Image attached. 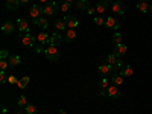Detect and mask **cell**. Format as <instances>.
I'll use <instances>...</instances> for the list:
<instances>
[{
  "label": "cell",
  "mask_w": 152,
  "mask_h": 114,
  "mask_svg": "<svg viewBox=\"0 0 152 114\" xmlns=\"http://www.w3.org/2000/svg\"><path fill=\"white\" fill-rule=\"evenodd\" d=\"M40 2H41V3H47V0H40Z\"/></svg>",
  "instance_id": "44"
},
{
  "label": "cell",
  "mask_w": 152,
  "mask_h": 114,
  "mask_svg": "<svg viewBox=\"0 0 152 114\" xmlns=\"http://www.w3.org/2000/svg\"><path fill=\"white\" fill-rule=\"evenodd\" d=\"M119 73L123 76V78H131L132 73H134V70H132V67H131V66H123V67H122V70H120Z\"/></svg>",
  "instance_id": "21"
},
{
  "label": "cell",
  "mask_w": 152,
  "mask_h": 114,
  "mask_svg": "<svg viewBox=\"0 0 152 114\" xmlns=\"http://www.w3.org/2000/svg\"><path fill=\"white\" fill-rule=\"evenodd\" d=\"M62 41V35L59 32H55V34H50V40H49V44H53V46H58L59 43Z\"/></svg>",
  "instance_id": "18"
},
{
  "label": "cell",
  "mask_w": 152,
  "mask_h": 114,
  "mask_svg": "<svg viewBox=\"0 0 152 114\" xmlns=\"http://www.w3.org/2000/svg\"><path fill=\"white\" fill-rule=\"evenodd\" d=\"M28 2H29V0H20V3H21V5H24V3H28Z\"/></svg>",
  "instance_id": "40"
},
{
  "label": "cell",
  "mask_w": 152,
  "mask_h": 114,
  "mask_svg": "<svg viewBox=\"0 0 152 114\" xmlns=\"http://www.w3.org/2000/svg\"><path fill=\"white\" fill-rule=\"evenodd\" d=\"M29 81H31V78L29 76H23L21 79H18V82H17V85H18V88H26L28 87V84H29Z\"/></svg>",
  "instance_id": "26"
},
{
  "label": "cell",
  "mask_w": 152,
  "mask_h": 114,
  "mask_svg": "<svg viewBox=\"0 0 152 114\" xmlns=\"http://www.w3.org/2000/svg\"><path fill=\"white\" fill-rule=\"evenodd\" d=\"M105 26L110 28V29H114V31H119L120 26H122V23H120L119 20H116L114 17H107V20H105Z\"/></svg>",
  "instance_id": "6"
},
{
  "label": "cell",
  "mask_w": 152,
  "mask_h": 114,
  "mask_svg": "<svg viewBox=\"0 0 152 114\" xmlns=\"http://www.w3.org/2000/svg\"><path fill=\"white\" fill-rule=\"evenodd\" d=\"M69 9H70V3H67V2H61V5H59V11L67 12Z\"/></svg>",
  "instance_id": "32"
},
{
  "label": "cell",
  "mask_w": 152,
  "mask_h": 114,
  "mask_svg": "<svg viewBox=\"0 0 152 114\" xmlns=\"http://www.w3.org/2000/svg\"><path fill=\"white\" fill-rule=\"evenodd\" d=\"M149 12H152V3L149 5Z\"/></svg>",
  "instance_id": "43"
},
{
  "label": "cell",
  "mask_w": 152,
  "mask_h": 114,
  "mask_svg": "<svg viewBox=\"0 0 152 114\" xmlns=\"http://www.w3.org/2000/svg\"><path fill=\"white\" fill-rule=\"evenodd\" d=\"M76 37H78V32H76L75 29H67L66 31V34H64V40L67 41V43H72V41H75L76 40Z\"/></svg>",
  "instance_id": "15"
},
{
  "label": "cell",
  "mask_w": 152,
  "mask_h": 114,
  "mask_svg": "<svg viewBox=\"0 0 152 114\" xmlns=\"http://www.w3.org/2000/svg\"><path fill=\"white\" fill-rule=\"evenodd\" d=\"M53 26H55V29H56L58 32H66V31L69 29V28H67V24H66V21H64V18H58V20H55Z\"/></svg>",
  "instance_id": "14"
},
{
  "label": "cell",
  "mask_w": 152,
  "mask_h": 114,
  "mask_svg": "<svg viewBox=\"0 0 152 114\" xmlns=\"http://www.w3.org/2000/svg\"><path fill=\"white\" fill-rule=\"evenodd\" d=\"M146 2H152V0H146Z\"/></svg>",
  "instance_id": "45"
},
{
  "label": "cell",
  "mask_w": 152,
  "mask_h": 114,
  "mask_svg": "<svg viewBox=\"0 0 152 114\" xmlns=\"http://www.w3.org/2000/svg\"><path fill=\"white\" fill-rule=\"evenodd\" d=\"M62 2H67V3H72V2H75V0H62Z\"/></svg>",
  "instance_id": "42"
},
{
  "label": "cell",
  "mask_w": 152,
  "mask_h": 114,
  "mask_svg": "<svg viewBox=\"0 0 152 114\" xmlns=\"http://www.w3.org/2000/svg\"><path fill=\"white\" fill-rule=\"evenodd\" d=\"M107 96L108 97H111V99H119L120 96H122V91L119 90V87L117 85H110L108 88H107Z\"/></svg>",
  "instance_id": "5"
},
{
  "label": "cell",
  "mask_w": 152,
  "mask_h": 114,
  "mask_svg": "<svg viewBox=\"0 0 152 114\" xmlns=\"http://www.w3.org/2000/svg\"><path fill=\"white\" fill-rule=\"evenodd\" d=\"M114 0H100V2L96 5V12H99V14H104V12H107L108 9V5L113 3Z\"/></svg>",
  "instance_id": "10"
},
{
  "label": "cell",
  "mask_w": 152,
  "mask_h": 114,
  "mask_svg": "<svg viewBox=\"0 0 152 114\" xmlns=\"http://www.w3.org/2000/svg\"><path fill=\"white\" fill-rule=\"evenodd\" d=\"M64 21H66V24H67V28H70V29H76L79 26V21L76 20V17H73V15H66L64 17Z\"/></svg>",
  "instance_id": "11"
},
{
  "label": "cell",
  "mask_w": 152,
  "mask_h": 114,
  "mask_svg": "<svg viewBox=\"0 0 152 114\" xmlns=\"http://www.w3.org/2000/svg\"><path fill=\"white\" fill-rule=\"evenodd\" d=\"M20 40L24 46H28V47H37V37H34L32 34H20Z\"/></svg>",
  "instance_id": "2"
},
{
  "label": "cell",
  "mask_w": 152,
  "mask_h": 114,
  "mask_svg": "<svg viewBox=\"0 0 152 114\" xmlns=\"http://www.w3.org/2000/svg\"><path fill=\"white\" fill-rule=\"evenodd\" d=\"M17 28H18L20 34H28V32H29V23H28V20L18 18V20H17Z\"/></svg>",
  "instance_id": "12"
},
{
  "label": "cell",
  "mask_w": 152,
  "mask_h": 114,
  "mask_svg": "<svg viewBox=\"0 0 152 114\" xmlns=\"http://www.w3.org/2000/svg\"><path fill=\"white\" fill-rule=\"evenodd\" d=\"M59 114H67V111H66V110H61V111H59Z\"/></svg>",
  "instance_id": "41"
},
{
  "label": "cell",
  "mask_w": 152,
  "mask_h": 114,
  "mask_svg": "<svg viewBox=\"0 0 152 114\" xmlns=\"http://www.w3.org/2000/svg\"><path fill=\"white\" fill-rule=\"evenodd\" d=\"M94 24H97V26H105V20L102 17H94Z\"/></svg>",
  "instance_id": "35"
},
{
  "label": "cell",
  "mask_w": 152,
  "mask_h": 114,
  "mask_svg": "<svg viewBox=\"0 0 152 114\" xmlns=\"http://www.w3.org/2000/svg\"><path fill=\"white\" fill-rule=\"evenodd\" d=\"M0 82H2V84H6V82H8L6 72H3V70H0Z\"/></svg>",
  "instance_id": "34"
},
{
  "label": "cell",
  "mask_w": 152,
  "mask_h": 114,
  "mask_svg": "<svg viewBox=\"0 0 152 114\" xmlns=\"http://www.w3.org/2000/svg\"><path fill=\"white\" fill-rule=\"evenodd\" d=\"M17 104H18V107H26L28 105V97L26 96H20L18 100H17Z\"/></svg>",
  "instance_id": "31"
},
{
  "label": "cell",
  "mask_w": 152,
  "mask_h": 114,
  "mask_svg": "<svg viewBox=\"0 0 152 114\" xmlns=\"http://www.w3.org/2000/svg\"><path fill=\"white\" fill-rule=\"evenodd\" d=\"M58 11H59V5H58L56 2H53V3H46V6L43 8V15L52 17V15L56 14Z\"/></svg>",
  "instance_id": "3"
},
{
  "label": "cell",
  "mask_w": 152,
  "mask_h": 114,
  "mask_svg": "<svg viewBox=\"0 0 152 114\" xmlns=\"http://www.w3.org/2000/svg\"><path fill=\"white\" fill-rule=\"evenodd\" d=\"M29 15H31L34 20L40 18V17L43 15V8L38 6V5H32V6L29 8Z\"/></svg>",
  "instance_id": "7"
},
{
  "label": "cell",
  "mask_w": 152,
  "mask_h": 114,
  "mask_svg": "<svg viewBox=\"0 0 152 114\" xmlns=\"http://www.w3.org/2000/svg\"><path fill=\"white\" fill-rule=\"evenodd\" d=\"M97 72H99L100 76H108V75H113V73H114V72H113V67H111L110 64H107V62L100 64V66L97 67Z\"/></svg>",
  "instance_id": "9"
},
{
  "label": "cell",
  "mask_w": 152,
  "mask_h": 114,
  "mask_svg": "<svg viewBox=\"0 0 152 114\" xmlns=\"http://www.w3.org/2000/svg\"><path fill=\"white\" fill-rule=\"evenodd\" d=\"M34 23H35V26H38V28L43 29V31H46V29L49 28V20H47V17H46V15H41L40 18L34 20Z\"/></svg>",
  "instance_id": "13"
},
{
  "label": "cell",
  "mask_w": 152,
  "mask_h": 114,
  "mask_svg": "<svg viewBox=\"0 0 152 114\" xmlns=\"http://www.w3.org/2000/svg\"><path fill=\"white\" fill-rule=\"evenodd\" d=\"M8 62H9L11 67H17V66L21 64V56L20 55H11L9 59H8Z\"/></svg>",
  "instance_id": "19"
},
{
  "label": "cell",
  "mask_w": 152,
  "mask_h": 114,
  "mask_svg": "<svg viewBox=\"0 0 152 114\" xmlns=\"http://www.w3.org/2000/svg\"><path fill=\"white\" fill-rule=\"evenodd\" d=\"M44 56L49 59V61H58L59 59V50H58V47L56 46H53V44H49L47 47H44Z\"/></svg>",
  "instance_id": "1"
},
{
  "label": "cell",
  "mask_w": 152,
  "mask_h": 114,
  "mask_svg": "<svg viewBox=\"0 0 152 114\" xmlns=\"http://www.w3.org/2000/svg\"><path fill=\"white\" fill-rule=\"evenodd\" d=\"M111 11L114 12V14H119V15H123L126 12V6L123 2H120V0H114V2L111 3Z\"/></svg>",
  "instance_id": "4"
},
{
  "label": "cell",
  "mask_w": 152,
  "mask_h": 114,
  "mask_svg": "<svg viewBox=\"0 0 152 114\" xmlns=\"http://www.w3.org/2000/svg\"><path fill=\"white\" fill-rule=\"evenodd\" d=\"M119 59H120V58H119L116 53H111V55H108V56H107V61H105V62H107V64H110V66L113 67V66L116 64V62H117Z\"/></svg>",
  "instance_id": "25"
},
{
  "label": "cell",
  "mask_w": 152,
  "mask_h": 114,
  "mask_svg": "<svg viewBox=\"0 0 152 114\" xmlns=\"http://www.w3.org/2000/svg\"><path fill=\"white\" fill-rule=\"evenodd\" d=\"M12 31H14V23L12 21H5L2 24V32L3 34H12Z\"/></svg>",
  "instance_id": "22"
},
{
  "label": "cell",
  "mask_w": 152,
  "mask_h": 114,
  "mask_svg": "<svg viewBox=\"0 0 152 114\" xmlns=\"http://www.w3.org/2000/svg\"><path fill=\"white\" fill-rule=\"evenodd\" d=\"M137 9L140 11V12H143V14H145V12H148L149 11V5H148L146 0H138V2H137Z\"/></svg>",
  "instance_id": "23"
},
{
  "label": "cell",
  "mask_w": 152,
  "mask_h": 114,
  "mask_svg": "<svg viewBox=\"0 0 152 114\" xmlns=\"http://www.w3.org/2000/svg\"><path fill=\"white\" fill-rule=\"evenodd\" d=\"M122 67H123V61H122V58H120V59L116 62V64L113 66V72H114V73H117V72L122 70Z\"/></svg>",
  "instance_id": "30"
},
{
  "label": "cell",
  "mask_w": 152,
  "mask_h": 114,
  "mask_svg": "<svg viewBox=\"0 0 152 114\" xmlns=\"http://www.w3.org/2000/svg\"><path fill=\"white\" fill-rule=\"evenodd\" d=\"M76 8L82 9V11H87L88 8H91V6H90V2H88V0H76Z\"/></svg>",
  "instance_id": "24"
},
{
  "label": "cell",
  "mask_w": 152,
  "mask_h": 114,
  "mask_svg": "<svg viewBox=\"0 0 152 114\" xmlns=\"http://www.w3.org/2000/svg\"><path fill=\"white\" fill-rule=\"evenodd\" d=\"M99 87L100 88H105V90L110 87V81L107 79V76H102V78L99 79Z\"/></svg>",
  "instance_id": "29"
},
{
  "label": "cell",
  "mask_w": 152,
  "mask_h": 114,
  "mask_svg": "<svg viewBox=\"0 0 152 114\" xmlns=\"http://www.w3.org/2000/svg\"><path fill=\"white\" fill-rule=\"evenodd\" d=\"M99 96H107V90H105V88H100V91H99Z\"/></svg>",
  "instance_id": "39"
},
{
  "label": "cell",
  "mask_w": 152,
  "mask_h": 114,
  "mask_svg": "<svg viewBox=\"0 0 152 114\" xmlns=\"http://www.w3.org/2000/svg\"><path fill=\"white\" fill-rule=\"evenodd\" d=\"M9 53H8V50L6 49H2V52H0V59H9Z\"/></svg>",
  "instance_id": "36"
},
{
  "label": "cell",
  "mask_w": 152,
  "mask_h": 114,
  "mask_svg": "<svg viewBox=\"0 0 152 114\" xmlns=\"http://www.w3.org/2000/svg\"><path fill=\"white\" fill-rule=\"evenodd\" d=\"M8 82L9 84H17L18 82V78H17V76H14V75H9L8 76Z\"/></svg>",
  "instance_id": "37"
},
{
  "label": "cell",
  "mask_w": 152,
  "mask_h": 114,
  "mask_svg": "<svg viewBox=\"0 0 152 114\" xmlns=\"http://www.w3.org/2000/svg\"><path fill=\"white\" fill-rule=\"evenodd\" d=\"M5 5H6V8H8L9 11H15V9H18V6H20L21 3H20V0H6Z\"/></svg>",
  "instance_id": "20"
},
{
  "label": "cell",
  "mask_w": 152,
  "mask_h": 114,
  "mask_svg": "<svg viewBox=\"0 0 152 114\" xmlns=\"http://www.w3.org/2000/svg\"><path fill=\"white\" fill-rule=\"evenodd\" d=\"M8 66H9V62H8V59H0V70H6L8 69Z\"/></svg>",
  "instance_id": "33"
},
{
  "label": "cell",
  "mask_w": 152,
  "mask_h": 114,
  "mask_svg": "<svg viewBox=\"0 0 152 114\" xmlns=\"http://www.w3.org/2000/svg\"><path fill=\"white\" fill-rule=\"evenodd\" d=\"M37 40H38V43H40L41 46H46V44H49V40H50V35H49V34H46L44 31H41L40 34L37 35Z\"/></svg>",
  "instance_id": "16"
},
{
  "label": "cell",
  "mask_w": 152,
  "mask_h": 114,
  "mask_svg": "<svg viewBox=\"0 0 152 114\" xmlns=\"http://www.w3.org/2000/svg\"><path fill=\"white\" fill-rule=\"evenodd\" d=\"M23 110H24V114H37V111H38V108L35 107V105H26V107H23Z\"/></svg>",
  "instance_id": "27"
},
{
  "label": "cell",
  "mask_w": 152,
  "mask_h": 114,
  "mask_svg": "<svg viewBox=\"0 0 152 114\" xmlns=\"http://www.w3.org/2000/svg\"><path fill=\"white\" fill-rule=\"evenodd\" d=\"M126 52H128V46H126L125 43H120V44L114 46V52H113V53H116L119 58H122V56L126 55Z\"/></svg>",
  "instance_id": "8"
},
{
  "label": "cell",
  "mask_w": 152,
  "mask_h": 114,
  "mask_svg": "<svg viewBox=\"0 0 152 114\" xmlns=\"http://www.w3.org/2000/svg\"><path fill=\"white\" fill-rule=\"evenodd\" d=\"M111 82H113L114 85L120 87L122 84H125V78H123L120 73H113V75H111Z\"/></svg>",
  "instance_id": "17"
},
{
  "label": "cell",
  "mask_w": 152,
  "mask_h": 114,
  "mask_svg": "<svg viewBox=\"0 0 152 114\" xmlns=\"http://www.w3.org/2000/svg\"><path fill=\"white\" fill-rule=\"evenodd\" d=\"M111 41L114 43V46H116V44H120V43H123V37H122V34H113Z\"/></svg>",
  "instance_id": "28"
},
{
  "label": "cell",
  "mask_w": 152,
  "mask_h": 114,
  "mask_svg": "<svg viewBox=\"0 0 152 114\" xmlns=\"http://www.w3.org/2000/svg\"><path fill=\"white\" fill-rule=\"evenodd\" d=\"M94 12H96V8H88L87 9V14H90V15H93Z\"/></svg>",
  "instance_id": "38"
}]
</instances>
